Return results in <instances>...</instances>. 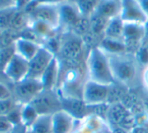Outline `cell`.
I'll return each instance as SVG.
<instances>
[{"mask_svg":"<svg viewBox=\"0 0 148 133\" xmlns=\"http://www.w3.org/2000/svg\"><path fill=\"white\" fill-rule=\"evenodd\" d=\"M29 28L37 34L38 37L41 39V41H48L51 38H54L57 34V29L51 27L50 25L43 21H31Z\"/></svg>","mask_w":148,"mask_h":133,"instance_id":"44dd1931","label":"cell"},{"mask_svg":"<svg viewBox=\"0 0 148 133\" xmlns=\"http://www.w3.org/2000/svg\"><path fill=\"white\" fill-rule=\"evenodd\" d=\"M29 23H31V19H29V17L27 11H25V9L17 8L16 12L14 13V15L12 17L9 29L7 31L12 32L18 37V35L21 32H23L27 28L29 27Z\"/></svg>","mask_w":148,"mask_h":133,"instance_id":"d6986e66","label":"cell"},{"mask_svg":"<svg viewBox=\"0 0 148 133\" xmlns=\"http://www.w3.org/2000/svg\"><path fill=\"white\" fill-rule=\"evenodd\" d=\"M141 80H142V85L148 92V66L146 68H144L143 71H142Z\"/></svg>","mask_w":148,"mask_h":133,"instance_id":"836d02e7","label":"cell"},{"mask_svg":"<svg viewBox=\"0 0 148 133\" xmlns=\"http://www.w3.org/2000/svg\"><path fill=\"white\" fill-rule=\"evenodd\" d=\"M75 118L66 112L59 110L52 115V133H73Z\"/></svg>","mask_w":148,"mask_h":133,"instance_id":"7c38bea8","label":"cell"},{"mask_svg":"<svg viewBox=\"0 0 148 133\" xmlns=\"http://www.w3.org/2000/svg\"><path fill=\"white\" fill-rule=\"evenodd\" d=\"M69 1H73V0H31L29 3H27V8H31L33 6H36V5L39 4H53V5H60L62 3L65 2H69Z\"/></svg>","mask_w":148,"mask_h":133,"instance_id":"f546056e","label":"cell"},{"mask_svg":"<svg viewBox=\"0 0 148 133\" xmlns=\"http://www.w3.org/2000/svg\"><path fill=\"white\" fill-rule=\"evenodd\" d=\"M101 0H73V3L83 17H89L95 12Z\"/></svg>","mask_w":148,"mask_h":133,"instance_id":"d4e9b609","label":"cell"},{"mask_svg":"<svg viewBox=\"0 0 148 133\" xmlns=\"http://www.w3.org/2000/svg\"><path fill=\"white\" fill-rule=\"evenodd\" d=\"M27 133H31V132H29V131H27Z\"/></svg>","mask_w":148,"mask_h":133,"instance_id":"f35d334b","label":"cell"},{"mask_svg":"<svg viewBox=\"0 0 148 133\" xmlns=\"http://www.w3.org/2000/svg\"><path fill=\"white\" fill-rule=\"evenodd\" d=\"M88 19H89L88 34H90L92 37H101L103 39L110 19H105L103 17L97 14V13H93Z\"/></svg>","mask_w":148,"mask_h":133,"instance_id":"ffe728a7","label":"cell"},{"mask_svg":"<svg viewBox=\"0 0 148 133\" xmlns=\"http://www.w3.org/2000/svg\"><path fill=\"white\" fill-rule=\"evenodd\" d=\"M86 79L97 83L113 85L115 84L108 55L97 46L91 47L85 60Z\"/></svg>","mask_w":148,"mask_h":133,"instance_id":"7a4b0ae2","label":"cell"},{"mask_svg":"<svg viewBox=\"0 0 148 133\" xmlns=\"http://www.w3.org/2000/svg\"><path fill=\"white\" fill-rule=\"evenodd\" d=\"M27 131L31 133H52V115H42Z\"/></svg>","mask_w":148,"mask_h":133,"instance_id":"cb8c5ba5","label":"cell"},{"mask_svg":"<svg viewBox=\"0 0 148 133\" xmlns=\"http://www.w3.org/2000/svg\"><path fill=\"white\" fill-rule=\"evenodd\" d=\"M40 117L36 109L31 104H23L21 108V124L29 128Z\"/></svg>","mask_w":148,"mask_h":133,"instance_id":"603a6c76","label":"cell"},{"mask_svg":"<svg viewBox=\"0 0 148 133\" xmlns=\"http://www.w3.org/2000/svg\"><path fill=\"white\" fill-rule=\"evenodd\" d=\"M112 73L117 84L126 88H135L142 83V68L136 61L135 56L130 53L108 55Z\"/></svg>","mask_w":148,"mask_h":133,"instance_id":"6da1fadb","label":"cell"},{"mask_svg":"<svg viewBox=\"0 0 148 133\" xmlns=\"http://www.w3.org/2000/svg\"><path fill=\"white\" fill-rule=\"evenodd\" d=\"M62 102V109L71 114L75 119L82 118L85 116L88 110V107L84 104L81 99H74V98H65V96H60Z\"/></svg>","mask_w":148,"mask_h":133,"instance_id":"2e32d148","label":"cell"},{"mask_svg":"<svg viewBox=\"0 0 148 133\" xmlns=\"http://www.w3.org/2000/svg\"><path fill=\"white\" fill-rule=\"evenodd\" d=\"M31 21H43L55 29L60 28V9L59 5L53 4H39L31 8H27Z\"/></svg>","mask_w":148,"mask_h":133,"instance_id":"5b68a950","label":"cell"},{"mask_svg":"<svg viewBox=\"0 0 148 133\" xmlns=\"http://www.w3.org/2000/svg\"><path fill=\"white\" fill-rule=\"evenodd\" d=\"M134 56H135L136 61L138 62V64H139V66L142 68V70L147 67L148 66V45L142 44L139 49L136 51V53L134 54Z\"/></svg>","mask_w":148,"mask_h":133,"instance_id":"83f0119b","label":"cell"},{"mask_svg":"<svg viewBox=\"0 0 148 133\" xmlns=\"http://www.w3.org/2000/svg\"><path fill=\"white\" fill-rule=\"evenodd\" d=\"M10 8H17L15 0H0V11Z\"/></svg>","mask_w":148,"mask_h":133,"instance_id":"d6a6232c","label":"cell"},{"mask_svg":"<svg viewBox=\"0 0 148 133\" xmlns=\"http://www.w3.org/2000/svg\"><path fill=\"white\" fill-rule=\"evenodd\" d=\"M15 2H16L17 8L23 9V8H25V6H27V3H29V0H15Z\"/></svg>","mask_w":148,"mask_h":133,"instance_id":"d590c367","label":"cell"},{"mask_svg":"<svg viewBox=\"0 0 148 133\" xmlns=\"http://www.w3.org/2000/svg\"><path fill=\"white\" fill-rule=\"evenodd\" d=\"M13 45L15 48V53L25 58L27 61H29L43 46L39 43H36V42L29 41V40L23 39L21 37H17Z\"/></svg>","mask_w":148,"mask_h":133,"instance_id":"9a60e30c","label":"cell"},{"mask_svg":"<svg viewBox=\"0 0 148 133\" xmlns=\"http://www.w3.org/2000/svg\"><path fill=\"white\" fill-rule=\"evenodd\" d=\"M120 17L125 23H145L148 21L138 0H121Z\"/></svg>","mask_w":148,"mask_h":133,"instance_id":"8fae6325","label":"cell"},{"mask_svg":"<svg viewBox=\"0 0 148 133\" xmlns=\"http://www.w3.org/2000/svg\"><path fill=\"white\" fill-rule=\"evenodd\" d=\"M84 41L82 38L78 37L71 32L67 39L61 41L59 48L60 58H58L60 62H64L68 68L79 67L80 61L82 59Z\"/></svg>","mask_w":148,"mask_h":133,"instance_id":"3957f363","label":"cell"},{"mask_svg":"<svg viewBox=\"0 0 148 133\" xmlns=\"http://www.w3.org/2000/svg\"><path fill=\"white\" fill-rule=\"evenodd\" d=\"M56 55L45 46H42L37 54L29 61V75L27 78L41 79V76L48 68Z\"/></svg>","mask_w":148,"mask_h":133,"instance_id":"52a82bcc","label":"cell"},{"mask_svg":"<svg viewBox=\"0 0 148 133\" xmlns=\"http://www.w3.org/2000/svg\"><path fill=\"white\" fill-rule=\"evenodd\" d=\"M145 37H144V42L143 44H146L148 45V21L145 23Z\"/></svg>","mask_w":148,"mask_h":133,"instance_id":"8d00e7d4","label":"cell"},{"mask_svg":"<svg viewBox=\"0 0 148 133\" xmlns=\"http://www.w3.org/2000/svg\"><path fill=\"white\" fill-rule=\"evenodd\" d=\"M14 127L6 116H0V133H12Z\"/></svg>","mask_w":148,"mask_h":133,"instance_id":"4dcf8cb0","label":"cell"},{"mask_svg":"<svg viewBox=\"0 0 148 133\" xmlns=\"http://www.w3.org/2000/svg\"><path fill=\"white\" fill-rule=\"evenodd\" d=\"M121 0H101L95 13L101 15L107 19H113L119 17L121 13Z\"/></svg>","mask_w":148,"mask_h":133,"instance_id":"e0dca14e","label":"cell"},{"mask_svg":"<svg viewBox=\"0 0 148 133\" xmlns=\"http://www.w3.org/2000/svg\"><path fill=\"white\" fill-rule=\"evenodd\" d=\"M145 23H124L123 40L127 48V52L135 54L143 44L145 37Z\"/></svg>","mask_w":148,"mask_h":133,"instance_id":"ba28073f","label":"cell"},{"mask_svg":"<svg viewBox=\"0 0 148 133\" xmlns=\"http://www.w3.org/2000/svg\"><path fill=\"white\" fill-rule=\"evenodd\" d=\"M16 10L17 8H10L0 11V31L5 32L9 29L12 17Z\"/></svg>","mask_w":148,"mask_h":133,"instance_id":"4316f807","label":"cell"},{"mask_svg":"<svg viewBox=\"0 0 148 133\" xmlns=\"http://www.w3.org/2000/svg\"><path fill=\"white\" fill-rule=\"evenodd\" d=\"M97 47L103 50L107 55H115V54L128 53L126 45L122 40L110 39L103 37L97 44Z\"/></svg>","mask_w":148,"mask_h":133,"instance_id":"ac0fdd59","label":"cell"},{"mask_svg":"<svg viewBox=\"0 0 148 133\" xmlns=\"http://www.w3.org/2000/svg\"><path fill=\"white\" fill-rule=\"evenodd\" d=\"M29 104L36 109L40 116L42 115H53L57 111L62 110V102L60 96L55 90H43Z\"/></svg>","mask_w":148,"mask_h":133,"instance_id":"277c9868","label":"cell"},{"mask_svg":"<svg viewBox=\"0 0 148 133\" xmlns=\"http://www.w3.org/2000/svg\"><path fill=\"white\" fill-rule=\"evenodd\" d=\"M60 9V27H65L72 30V28L76 25L81 19L82 15L78 11L77 7L73 1L62 3L59 5Z\"/></svg>","mask_w":148,"mask_h":133,"instance_id":"4fadbf2b","label":"cell"},{"mask_svg":"<svg viewBox=\"0 0 148 133\" xmlns=\"http://www.w3.org/2000/svg\"><path fill=\"white\" fill-rule=\"evenodd\" d=\"M15 54L14 45L0 47V73H3L5 67Z\"/></svg>","mask_w":148,"mask_h":133,"instance_id":"484cf974","label":"cell"},{"mask_svg":"<svg viewBox=\"0 0 148 133\" xmlns=\"http://www.w3.org/2000/svg\"><path fill=\"white\" fill-rule=\"evenodd\" d=\"M44 88L41 80L25 78L19 83L14 84V92L18 103L21 105L29 104L38 94L43 92Z\"/></svg>","mask_w":148,"mask_h":133,"instance_id":"9c48e42d","label":"cell"},{"mask_svg":"<svg viewBox=\"0 0 148 133\" xmlns=\"http://www.w3.org/2000/svg\"><path fill=\"white\" fill-rule=\"evenodd\" d=\"M11 98H12V94H11L10 88L5 83L0 81V101L8 100Z\"/></svg>","mask_w":148,"mask_h":133,"instance_id":"1f68e13d","label":"cell"},{"mask_svg":"<svg viewBox=\"0 0 148 133\" xmlns=\"http://www.w3.org/2000/svg\"><path fill=\"white\" fill-rule=\"evenodd\" d=\"M29 1H31V0H29ZM25 7H27V6H25Z\"/></svg>","mask_w":148,"mask_h":133,"instance_id":"ab89813d","label":"cell"},{"mask_svg":"<svg viewBox=\"0 0 148 133\" xmlns=\"http://www.w3.org/2000/svg\"><path fill=\"white\" fill-rule=\"evenodd\" d=\"M138 2H139L142 10L148 19V0H138Z\"/></svg>","mask_w":148,"mask_h":133,"instance_id":"e575fe53","label":"cell"},{"mask_svg":"<svg viewBox=\"0 0 148 133\" xmlns=\"http://www.w3.org/2000/svg\"><path fill=\"white\" fill-rule=\"evenodd\" d=\"M60 71H61V64L56 56L52 60V62L45 70L43 75L41 76V79H40L43 84L44 90H55L56 86L58 85V82H59Z\"/></svg>","mask_w":148,"mask_h":133,"instance_id":"5bb4252c","label":"cell"},{"mask_svg":"<svg viewBox=\"0 0 148 133\" xmlns=\"http://www.w3.org/2000/svg\"><path fill=\"white\" fill-rule=\"evenodd\" d=\"M15 109V103L11 99L0 101V116H7L12 110Z\"/></svg>","mask_w":148,"mask_h":133,"instance_id":"f1b7e54d","label":"cell"},{"mask_svg":"<svg viewBox=\"0 0 148 133\" xmlns=\"http://www.w3.org/2000/svg\"><path fill=\"white\" fill-rule=\"evenodd\" d=\"M124 36V21L121 19V17H115L111 19L108 23V27L106 29L105 38H110V39L115 40H123Z\"/></svg>","mask_w":148,"mask_h":133,"instance_id":"7402d4cb","label":"cell"},{"mask_svg":"<svg viewBox=\"0 0 148 133\" xmlns=\"http://www.w3.org/2000/svg\"><path fill=\"white\" fill-rule=\"evenodd\" d=\"M2 35H3V32L0 31V40H1V38H2Z\"/></svg>","mask_w":148,"mask_h":133,"instance_id":"74e56055","label":"cell"},{"mask_svg":"<svg viewBox=\"0 0 148 133\" xmlns=\"http://www.w3.org/2000/svg\"><path fill=\"white\" fill-rule=\"evenodd\" d=\"M3 74L13 84L19 83L23 80H25V78H27V75H29V61L15 53L12 59L9 61V63L5 67Z\"/></svg>","mask_w":148,"mask_h":133,"instance_id":"30bf717a","label":"cell"},{"mask_svg":"<svg viewBox=\"0 0 148 133\" xmlns=\"http://www.w3.org/2000/svg\"><path fill=\"white\" fill-rule=\"evenodd\" d=\"M111 85L97 83L86 79L82 90V101L86 106L108 104Z\"/></svg>","mask_w":148,"mask_h":133,"instance_id":"8992f818","label":"cell"}]
</instances>
